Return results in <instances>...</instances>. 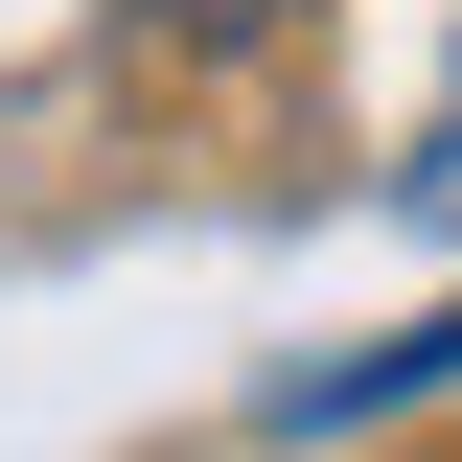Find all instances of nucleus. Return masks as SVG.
Returning a JSON list of instances; mask_svg holds the SVG:
<instances>
[{"instance_id":"nucleus-2","label":"nucleus","mask_w":462,"mask_h":462,"mask_svg":"<svg viewBox=\"0 0 462 462\" xmlns=\"http://www.w3.org/2000/svg\"><path fill=\"white\" fill-rule=\"evenodd\" d=\"M393 208H416V231H462V116H439V162H393Z\"/></svg>"},{"instance_id":"nucleus-3","label":"nucleus","mask_w":462,"mask_h":462,"mask_svg":"<svg viewBox=\"0 0 462 462\" xmlns=\"http://www.w3.org/2000/svg\"><path fill=\"white\" fill-rule=\"evenodd\" d=\"M162 23H254V0H162Z\"/></svg>"},{"instance_id":"nucleus-1","label":"nucleus","mask_w":462,"mask_h":462,"mask_svg":"<svg viewBox=\"0 0 462 462\" xmlns=\"http://www.w3.org/2000/svg\"><path fill=\"white\" fill-rule=\"evenodd\" d=\"M416 393H462V300H439V324H393V346L278 370V439H370V416H416Z\"/></svg>"}]
</instances>
